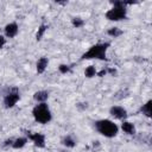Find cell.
Segmentation results:
<instances>
[{
    "label": "cell",
    "mask_w": 152,
    "mask_h": 152,
    "mask_svg": "<svg viewBox=\"0 0 152 152\" xmlns=\"http://www.w3.org/2000/svg\"><path fill=\"white\" fill-rule=\"evenodd\" d=\"M28 139L26 137H19V138H15L13 139V142H12V146L14 150H19V148H23L26 144H27Z\"/></svg>",
    "instance_id": "7c38bea8"
},
{
    "label": "cell",
    "mask_w": 152,
    "mask_h": 152,
    "mask_svg": "<svg viewBox=\"0 0 152 152\" xmlns=\"http://www.w3.org/2000/svg\"><path fill=\"white\" fill-rule=\"evenodd\" d=\"M62 144L65 146V147H69V148H72L76 146V140L71 137V135H65L63 139H62Z\"/></svg>",
    "instance_id": "5bb4252c"
},
{
    "label": "cell",
    "mask_w": 152,
    "mask_h": 152,
    "mask_svg": "<svg viewBox=\"0 0 152 152\" xmlns=\"http://www.w3.org/2000/svg\"><path fill=\"white\" fill-rule=\"evenodd\" d=\"M48 28H49V25H46V24H42V25L38 27V31H37V33H36V39H37V40H40V39L43 38V36H44V33L46 32Z\"/></svg>",
    "instance_id": "9a60e30c"
},
{
    "label": "cell",
    "mask_w": 152,
    "mask_h": 152,
    "mask_svg": "<svg viewBox=\"0 0 152 152\" xmlns=\"http://www.w3.org/2000/svg\"><path fill=\"white\" fill-rule=\"evenodd\" d=\"M96 75H97V76H100V77H102V76H104V75H107V70H106V69H102L101 71H99V72H96Z\"/></svg>",
    "instance_id": "603a6c76"
},
{
    "label": "cell",
    "mask_w": 152,
    "mask_h": 152,
    "mask_svg": "<svg viewBox=\"0 0 152 152\" xmlns=\"http://www.w3.org/2000/svg\"><path fill=\"white\" fill-rule=\"evenodd\" d=\"M139 112H140V113H142L145 116L151 118V116H152V101H151V100H148L146 103H144V104L140 107Z\"/></svg>",
    "instance_id": "4fadbf2b"
},
{
    "label": "cell",
    "mask_w": 152,
    "mask_h": 152,
    "mask_svg": "<svg viewBox=\"0 0 152 152\" xmlns=\"http://www.w3.org/2000/svg\"><path fill=\"white\" fill-rule=\"evenodd\" d=\"M5 44H6V38H5V36L0 34V49H1V48H4V46H5Z\"/></svg>",
    "instance_id": "ffe728a7"
},
{
    "label": "cell",
    "mask_w": 152,
    "mask_h": 152,
    "mask_svg": "<svg viewBox=\"0 0 152 152\" xmlns=\"http://www.w3.org/2000/svg\"><path fill=\"white\" fill-rule=\"evenodd\" d=\"M107 34L113 37V38H118L122 34V31L119 28V27H110L108 31H107Z\"/></svg>",
    "instance_id": "e0dca14e"
},
{
    "label": "cell",
    "mask_w": 152,
    "mask_h": 152,
    "mask_svg": "<svg viewBox=\"0 0 152 152\" xmlns=\"http://www.w3.org/2000/svg\"><path fill=\"white\" fill-rule=\"evenodd\" d=\"M4 32H5V36L7 38H14L18 34V32H19V26L14 21L13 23H10V24H7L4 27Z\"/></svg>",
    "instance_id": "ba28073f"
},
{
    "label": "cell",
    "mask_w": 152,
    "mask_h": 152,
    "mask_svg": "<svg viewBox=\"0 0 152 152\" xmlns=\"http://www.w3.org/2000/svg\"><path fill=\"white\" fill-rule=\"evenodd\" d=\"M121 129H122L126 134H129V135H133V134L135 133V126H134L132 122L127 121V120H124V121H122V124H121Z\"/></svg>",
    "instance_id": "8fae6325"
},
{
    "label": "cell",
    "mask_w": 152,
    "mask_h": 152,
    "mask_svg": "<svg viewBox=\"0 0 152 152\" xmlns=\"http://www.w3.org/2000/svg\"><path fill=\"white\" fill-rule=\"evenodd\" d=\"M48 64H49V59H48V57H40V58L37 61V64H36L37 74H43V72L46 70Z\"/></svg>",
    "instance_id": "30bf717a"
},
{
    "label": "cell",
    "mask_w": 152,
    "mask_h": 152,
    "mask_svg": "<svg viewBox=\"0 0 152 152\" xmlns=\"http://www.w3.org/2000/svg\"><path fill=\"white\" fill-rule=\"evenodd\" d=\"M109 114H110L114 119L122 120V121L126 120V118L128 116L126 108H124L122 106H112V107L109 108Z\"/></svg>",
    "instance_id": "52a82bcc"
},
{
    "label": "cell",
    "mask_w": 152,
    "mask_h": 152,
    "mask_svg": "<svg viewBox=\"0 0 152 152\" xmlns=\"http://www.w3.org/2000/svg\"><path fill=\"white\" fill-rule=\"evenodd\" d=\"M96 69H95V66L94 65H89V66H87L86 68V70H84V76L87 77V78H91V77H94V76H96Z\"/></svg>",
    "instance_id": "2e32d148"
},
{
    "label": "cell",
    "mask_w": 152,
    "mask_h": 152,
    "mask_svg": "<svg viewBox=\"0 0 152 152\" xmlns=\"http://www.w3.org/2000/svg\"><path fill=\"white\" fill-rule=\"evenodd\" d=\"M106 70H107V74H110V75H113V76L116 75V69H114V68H107Z\"/></svg>",
    "instance_id": "44dd1931"
},
{
    "label": "cell",
    "mask_w": 152,
    "mask_h": 152,
    "mask_svg": "<svg viewBox=\"0 0 152 152\" xmlns=\"http://www.w3.org/2000/svg\"><path fill=\"white\" fill-rule=\"evenodd\" d=\"M32 115H33V119L42 125H46L52 120V114L46 102L37 103L32 108Z\"/></svg>",
    "instance_id": "277c9868"
},
{
    "label": "cell",
    "mask_w": 152,
    "mask_h": 152,
    "mask_svg": "<svg viewBox=\"0 0 152 152\" xmlns=\"http://www.w3.org/2000/svg\"><path fill=\"white\" fill-rule=\"evenodd\" d=\"M12 142H13V139L11 138V139L5 140V142H4L2 145H4V147H8V146H12Z\"/></svg>",
    "instance_id": "7402d4cb"
},
{
    "label": "cell",
    "mask_w": 152,
    "mask_h": 152,
    "mask_svg": "<svg viewBox=\"0 0 152 152\" xmlns=\"http://www.w3.org/2000/svg\"><path fill=\"white\" fill-rule=\"evenodd\" d=\"M20 100V93H19V89L17 87H12L4 96V107L6 109H10V108H13L18 101Z\"/></svg>",
    "instance_id": "5b68a950"
},
{
    "label": "cell",
    "mask_w": 152,
    "mask_h": 152,
    "mask_svg": "<svg viewBox=\"0 0 152 152\" xmlns=\"http://www.w3.org/2000/svg\"><path fill=\"white\" fill-rule=\"evenodd\" d=\"M94 127L97 133L106 138H114L119 133L118 125L109 119H100L94 122Z\"/></svg>",
    "instance_id": "6da1fadb"
},
{
    "label": "cell",
    "mask_w": 152,
    "mask_h": 152,
    "mask_svg": "<svg viewBox=\"0 0 152 152\" xmlns=\"http://www.w3.org/2000/svg\"><path fill=\"white\" fill-rule=\"evenodd\" d=\"M26 133V138L28 140H31L34 146L39 147V148H44L45 147V135L43 133H39V132H30V131H25Z\"/></svg>",
    "instance_id": "8992f818"
},
{
    "label": "cell",
    "mask_w": 152,
    "mask_h": 152,
    "mask_svg": "<svg viewBox=\"0 0 152 152\" xmlns=\"http://www.w3.org/2000/svg\"><path fill=\"white\" fill-rule=\"evenodd\" d=\"M110 43L104 42V43H97L93 46H90L82 56L81 59H100V61H107V50L109 48Z\"/></svg>",
    "instance_id": "7a4b0ae2"
},
{
    "label": "cell",
    "mask_w": 152,
    "mask_h": 152,
    "mask_svg": "<svg viewBox=\"0 0 152 152\" xmlns=\"http://www.w3.org/2000/svg\"><path fill=\"white\" fill-rule=\"evenodd\" d=\"M71 24H72L74 27L80 28V27H82V26L84 25V20H83L82 18H80V17H74V18L71 19Z\"/></svg>",
    "instance_id": "ac0fdd59"
},
{
    "label": "cell",
    "mask_w": 152,
    "mask_h": 152,
    "mask_svg": "<svg viewBox=\"0 0 152 152\" xmlns=\"http://www.w3.org/2000/svg\"><path fill=\"white\" fill-rule=\"evenodd\" d=\"M58 70H59V72H61V74L65 75V74H68V72H70V71H71V66H70V65H68V64H61V65L58 66Z\"/></svg>",
    "instance_id": "d6986e66"
},
{
    "label": "cell",
    "mask_w": 152,
    "mask_h": 152,
    "mask_svg": "<svg viewBox=\"0 0 152 152\" xmlns=\"http://www.w3.org/2000/svg\"><path fill=\"white\" fill-rule=\"evenodd\" d=\"M49 91L48 90H38L33 94V100L37 103H42V102H46V100L49 99Z\"/></svg>",
    "instance_id": "9c48e42d"
},
{
    "label": "cell",
    "mask_w": 152,
    "mask_h": 152,
    "mask_svg": "<svg viewBox=\"0 0 152 152\" xmlns=\"http://www.w3.org/2000/svg\"><path fill=\"white\" fill-rule=\"evenodd\" d=\"M112 5H113V7L104 13L106 19H108L110 21L125 20L127 18V8H126L127 5H126V1L115 0V1H112Z\"/></svg>",
    "instance_id": "3957f363"
}]
</instances>
